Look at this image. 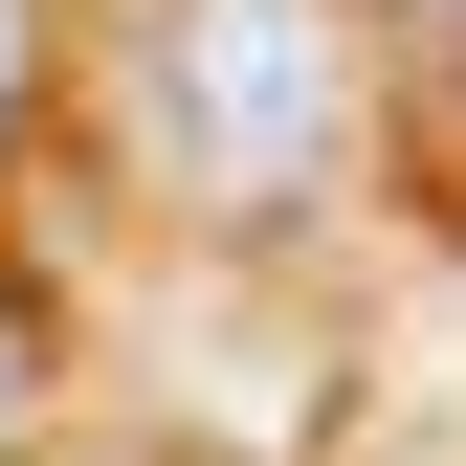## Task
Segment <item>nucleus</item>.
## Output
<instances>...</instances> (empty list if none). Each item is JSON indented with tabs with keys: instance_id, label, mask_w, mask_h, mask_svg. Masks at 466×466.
Wrapping results in <instances>:
<instances>
[{
	"instance_id": "nucleus-1",
	"label": "nucleus",
	"mask_w": 466,
	"mask_h": 466,
	"mask_svg": "<svg viewBox=\"0 0 466 466\" xmlns=\"http://www.w3.org/2000/svg\"><path fill=\"white\" fill-rule=\"evenodd\" d=\"M333 134H356L333 0H156V23H134V156L200 222H289L333 178Z\"/></svg>"
},
{
	"instance_id": "nucleus-2",
	"label": "nucleus",
	"mask_w": 466,
	"mask_h": 466,
	"mask_svg": "<svg viewBox=\"0 0 466 466\" xmlns=\"http://www.w3.org/2000/svg\"><path fill=\"white\" fill-rule=\"evenodd\" d=\"M356 23H378V45H400L422 89H466V0H356Z\"/></svg>"
},
{
	"instance_id": "nucleus-3",
	"label": "nucleus",
	"mask_w": 466,
	"mask_h": 466,
	"mask_svg": "<svg viewBox=\"0 0 466 466\" xmlns=\"http://www.w3.org/2000/svg\"><path fill=\"white\" fill-rule=\"evenodd\" d=\"M0 134H23V0H0Z\"/></svg>"
},
{
	"instance_id": "nucleus-4",
	"label": "nucleus",
	"mask_w": 466,
	"mask_h": 466,
	"mask_svg": "<svg viewBox=\"0 0 466 466\" xmlns=\"http://www.w3.org/2000/svg\"><path fill=\"white\" fill-rule=\"evenodd\" d=\"M23 466H134V444H23Z\"/></svg>"
}]
</instances>
